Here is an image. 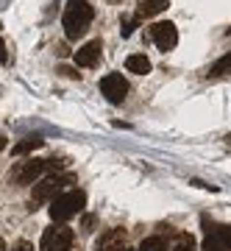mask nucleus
<instances>
[{"label":"nucleus","instance_id":"obj_1","mask_svg":"<svg viewBox=\"0 0 231 251\" xmlns=\"http://www.w3.org/2000/svg\"><path fill=\"white\" fill-rule=\"evenodd\" d=\"M64 165H67V159H28V162H20L9 173V179L17 181V184H36L47 173H59Z\"/></svg>","mask_w":231,"mask_h":251},{"label":"nucleus","instance_id":"obj_2","mask_svg":"<svg viewBox=\"0 0 231 251\" xmlns=\"http://www.w3.org/2000/svg\"><path fill=\"white\" fill-rule=\"evenodd\" d=\"M92 6H89L87 0H70V6H67V11H64V34H67V39H78V36L87 34L89 23H92Z\"/></svg>","mask_w":231,"mask_h":251},{"label":"nucleus","instance_id":"obj_3","mask_svg":"<svg viewBox=\"0 0 231 251\" xmlns=\"http://www.w3.org/2000/svg\"><path fill=\"white\" fill-rule=\"evenodd\" d=\"M72 181H75L72 173H56V176L39 179L34 184V193H31V209H36V206H42V204H50L56 196H62L64 187L72 184Z\"/></svg>","mask_w":231,"mask_h":251},{"label":"nucleus","instance_id":"obj_4","mask_svg":"<svg viewBox=\"0 0 231 251\" xmlns=\"http://www.w3.org/2000/svg\"><path fill=\"white\" fill-rule=\"evenodd\" d=\"M84 204H87V196L81 190H67L62 196H56L50 201V218H53V224H64V221L75 218L84 209Z\"/></svg>","mask_w":231,"mask_h":251},{"label":"nucleus","instance_id":"obj_5","mask_svg":"<svg viewBox=\"0 0 231 251\" xmlns=\"http://www.w3.org/2000/svg\"><path fill=\"white\" fill-rule=\"evenodd\" d=\"M75 240L70 226L64 224H53L50 229H45L42 234V243H39V251H67Z\"/></svg>","mask_w":231,"mask_h":251},{"label":"nucleus","instance_id":"obj_6","mask_svg":"<svg viewBox=\"0 0 231 251\" xmlns=\"http://www.w3.org/2000/svg\"><path fill=\"white\" fill-rule=\"evenodd\" d=\"M206 226V240H204V251H231V226H220V224H209Z\"/></svg>","mask_w":231,"mask_h":251},{"label":"nucleus","instance_id":"obj_7","mask_svg":"<svg viewBox=\"0 0 231 251\" xmlns=\"http://www.w3.org/2000/svg\"><path fill=\"white\" fill-rule=\"evenodd\" d=\"M100 92L106 95L109 103H123L125 95H128V81L120 73H109V75L100 78Z\"/></svg>","mask_w":231,"mask_h":251},{"label":"nucleus","instance_id":"obj_8","mask_svg":"<svg viewBox=\"0 0 231 251\" xmlns=\"http://www.w3.org/2000/svg\"><path fill=\"white\" fill-rule=\"evenodd\" d=\"M148 36H151V42L159 50H173V48L178 45V31L173 23H156V25H151V31H148Z\"/></svg>","mask_w":231,"mask_h":251},{"label":"nucleus","instance_id":"obj_9","mask_svg":"<svg viewBox=\"0 0 231 251\" xmlns=\"http://www.w3.org/2000/svg\"><path fill=\"white\" fill-rule=\"evenodd\" d=\"M95 251H131V246H128V237L123 229H112V232L100 234Z\"/></svg>","mask_w":231,"mask_h":251},{"label":"nucleus","instance_id":"obj_10","mask_svg":"<svg viewBox=\"0 0 231 251\" xmlns=\"http://www.w3.org/2000/svg\"><path fill=\"white\" fill-rule=\"evenodd\" d=\"M100 50H103L100 39H92L87 45H81L78 50H75V64H78V67H95L98 59H100Z\"/></svg>","mask_w":231,"mask_h":251},{"label":"nucleus","instance_id":"obj_11","mask_svg":"<svg viewBox=\"0 0 231 251\" xmlns=\"http://www.w3.org/2000/svg\"><path fill=\"white\" fill-rule=\"evenodd\" d=\"M125 70L137 73V75H145V73H151V62H148L145 53H131L128 59H125Z\"/></svg>","mask_w":231,"mask_h":251},{"label":"nucleus","instance_id":"obj_12","mask_svg":"<svg viewBox=\"0 0 231 251\" xmlns=\"http://www.w3.org/2000/svg\"><path fill=\"white\" fill-rule=\"evenodd\" d=\"M170 6V0H142L139 3V9H137V17H153V14H159Z\"/></svg>","mask_w":231,"mask_h":251},{"label":"nucleus","instance_id":"obj_13","mask_svg":"<svg viewBox=\"0 0 231 251\" xmlns=\"http://www.w3.org/2000/svg\"><path fill=\"white\" fill-rule=\"evenodd\" d=\"M170 251H198L195 237H192L189 232H178L176 237H173V246H170Z\"/></svg>","mask_w":231,"mask_h":251},{"label":"nucleus","instance_id":"obj_14","mask_svg":"<svg viewBox=\"0 0 231 251\" xmlns=\"http://www.w3.org/2000/svg\"><path fill=\"white\" fill-rule=\"evenodd\" d=\"M229 73H231V50L226 56H220V59L209 67V78H223V75H229Z\"/></svg>","mask_w":231,"mask_h":251},{"label":"nucleus","instance_id":"obj_15","mask_svg":"<svg viewBox=\"0 0 231 251\" xmlns=\"http://www.w3.org/2000/svg\"><path fill=\"white\" fill-rule=\"evenodd\" d=\"M139 251H170V246H167L164 237L153 234V237H145V240L139 243Z\"/></svg>","mask_w":231,"mask_h":251},{"label":"nucleus","instance_id":"obj_16","mask_svg":"<svg viewBox=\"0 0 231 251\" xmlns=\"http://www.w3.org/2000/svg\"><path fill=\"white\" fill-rule=\"evenodd\" d=\"M36 148H42V140H39V137H28L25 143L14 145V156H23V153H31V151H36Z\"/></svg>","mask_w":231,"mask_h":251},{"label":"nucleus","instance_id":"obj_17","mask_svg":"<svg viewBox=\"0 0 231 251\" xmlns=\"http://www.w3.org/2000/svg\"><path fill=\"white\" fill-rule=\"evenodd\" d=\"M137 20H139V17H123V20H120V23H123V28H120V31H123V36H128V34L134 31Z\"/></svg>","mask_w":231,"mask_h":251},{"label":"nucleus","instance_id":"obj_18","mask_svg":"<svg viewBox=\"0 0 231 251\" xmlns=\"http://www.w3.org/2000/svg\"><path fill=\"white\" fill-rule=\"evenodd\" d=\"M11 251H34V246H31L28 240H20V243H17V246H14Z\"/></svg>","mask_w":231,"mask_h":251},{"label":"nucleus","instance_id":"obj_19","mask_svg":"<svg viewBox=\"0 0 231 251\" xmlns=\"http://www.w3.org/2000/svg\"><path fill=\"white\" fill-rule=\"evenodd\" d=\"M9 62V53H6V45H3V39H0V64Z\"/></svg>","mask_w":231,"mask_h":251},{"label":"nucleus","instance_id":"obj_20","mask_svg":"<svg viewBox=\"0 0 231 251\" xmlns=\"http://www.w3.org/2000/svg\"><path fill=\"white\" fill-rule=\"evenodd\" d=\"M3 148H6V137H0V151H3Z\"/></svg>","mask_w":231,"mask_h":251},{"label":"nucleus","instance_id":"obj_21","mask_svg":"<svg viewBox=\"0 0 231 251\" xmlns=\"http://www.w3.org/2000/svg\"><path fill=\"white\" fill-rule=\"evenodd\" d=\"M0 251H6V240L3 237H0Z\"/></svg>","mask_w":231,"mask_h":251},{"label":"nucleus","instance_id":"obj_22","mask_svg":"<svg viewBox=\"0 0 231 251\" xmlns=\"http://www.w3.org/2000/svg\"><path fill=\"white\" fill-rule=\"evenodd\" d=\"M67 251H78V249H75V246H70V249H67Z\"/></svg>","mask_w":231,"mask_h":251},{"label":"nucleus","instance_id":"obj_23","mask_svg":"<svg viewBox=\"0 0 231 251\" xmlns=\"http://www.w3.org/2000/svg\"><path fill=\"white\" fill-rule=\"evenodd\" d=\"M229 34H231V28H229Z\"/></svg>","mask_w":231,"mask_h":251}]
</instances>
